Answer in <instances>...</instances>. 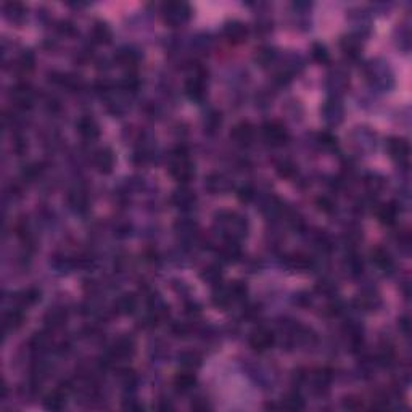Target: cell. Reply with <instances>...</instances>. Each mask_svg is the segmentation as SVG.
I'll list each match as a JSON object with an SVG mask.
<instances>
[{
  "label": "cell",
  "instance_id": "32",
  "mask_svg": "<svg viewBox=\"0 0 412 412\" xmlns=\"http://www.w3.org/2000/svg\"><path fill=\"white\" fill-rule=\"evenodd\" d=\"M238 197H240V200H245V201H248L251 197H253V192H251V189H248V187H243V189H240V192H238Z\"/></svg>",
  "mask_w": 412,
  "mask_h": 412
},
{
  "label": "cell",
  "instance_id": "8",
  "mask_svg": "<svg viewBox=\"0 0 412 412\" xmlns=\"http://www.w3.org/2000/svg\"><path fill=\"white\" fill-rule=\"evenodd\" d=\"M76 128H77V132L81 134L84 139H89V140L95 139V137H98V134H100L97 122L89 116H84V118L79 119Z\"/></svg>",
  "mask_w": 412,
  "mask_h": 412
},
{
  "label": "cell",
  "instance_id": "21",
  "mask_svg": "<svg viewBox=\"0 0 412 412\" xmlns=\"http://www.w3.org/2000/svg\"><path fill=\"white\" fill-rule=\"evenodd\" d=\"M5 13L10 19L18 21L19 18H23V15H25V7H23L19 2H8V4H5Z\"/></svg>",
  "mask_w": 412,
  "mask_h": 412
},
{
  "label": "cell",
  "instance_id": "9",
  "mask_svg": "<svg viewBox=\"0 0 412 412\" xmlns=\"http://www.w3.org/2000/svg\"><path fill=\"white\" fill-rule=\"evenodd\" d=\"M13 92H11V98L16 103L18 107L21 108H26V107H31V97H32V92H31V87L28 84H18L15 89H11Z\"/></svg>",
  "mask_w": 412,
  "mask_h": 412
},
{
  "label": "cell",
  "instance_id": "22",
  "mask_svg": "<svg viewBox=\"0 0 412 412\" xmlns=\"http://www.w3.org/2000/svg\"><path fill=\"white\" fill-rule=\"evenodd\" d=\"M282 407L287 410H301L304 409V401L298 395H290L282 401Z\"/></svg>",
  "mask_w": 412,
  "mask_h": 412
},
{
  "label": "cell",
  "instance_id": "17",
  "mask_svg": "<svg viewBox=\"0 0 412 412\" xmlns=\"http://www.w3.org/2000/svg\"><path fill=\"white\" fill-rule=\"evenodd\" d=\"M116 306L119 309V313H122V314H131V313H134V309L137 307V298H135L132 293H126V295H122L121 298L118 300Z\"/></svg>",
  "mask_w": 412,
  "mask_h": 412
},
{
  "label": "cell",
  "instance_id": "16",
  "mask_svg": "<svg viewBox=\"0 0 412 412\" xmlns=\"http://www.w3.org/2000/svg\"><path fill=\"white\" fill-rule=\"evenodd\" d=\"M379 219L382 224H388L392 225L395 221H396V216H398V208L393 204V203H388V204H383L382 208L379 210Z\"/></svg>",
  "mask_w": 412,
  "mask_h": 412
},
{
  "label": "cell",
  "instance_id": "29",
  "mask_svg": "<svg viewBox=\"0 0 412 412\" xmlns=\"http://www.w3.org/2000/svg\"><path fill=\"white\" fill-rule=\"evenodd\" d=\"M317 204H319V208L325 211V213H330L332 210H334V201H332L330 198L327 197H322V198H319L317 200Z\"/></svg>",
  "mask_w": 412,
  "mask_h": 412
},
{
  "label": "cell",
  "instance_id": "14",
  "mask_svg": "<svg viewBox=\"0 0 412 412\" xmlns=\"http://www.w3.org/2000/svg\"><path fill=\"white\" fill-rule=\"evenodd\" d=\"M372 262L375 266H379L380 269H390L393 261L388 255V251H385L383 248H375L372 250Z\"/></svg>",
  "mask_w": 412,
  "mask_h": 412
},
{
  "label": "cell",
  "instance_id": "12",
  "mask_svg": "<svg viewBox=\"0 0 412 412\" xmlns=\"http://www.w3.org/2000/svg\"><path fill=\"white\" fill-rule=\"evenodd\" d=\"M186 90H187V94L189 97L192 98H201L204 95V81L201 79V76H193L190 77L187 84H186Z\"/></svg>",
  "mask_w": 412,
  "mask_h": 412
},
{
  "label": "cell",
  "instance_id": "1",
  "mask_svg": "<svg viewBox=\"0 0 412 412\" xmlns=\"http://www.w3.org/2000/svg\"><path fill=\"white\" fill-rule=\"evenodd\" d=\"M171 174H173L176 180L184 182V184L193 177V166L182 147L177 148L174 153V159H173V163H171Z\"/></svg>",
  "mask_w": 412,
  "mask_h": 412
},
{
  "label": "cell",
  "instance_id": "18",
  "mask_svg": "<svg viewBox=\"0 0 412 412\" xmlns=\"http://www.w3.org/2000/svg\"><path fill=\"white\" fill-rule=\"evenodd\" d=\"M173 201L179 206V208H180V206H182V208H186V206H190L193 201H195V195H193V193L190 190H187V189H180V190H177L174 193Z\"/></svg>",
  "mask_w": 412,
  "mask_h": 412
},
{
  "label": "cell",
  "instance_id": "4",
  "mask_svg": "<svg viewBox=\"0 0 412 412\" xmlns=\"http://www.w3.org/2000/svg\"><path fill=\"white\" fill-rule=\"evenodd\" d=\"M274 345V334L267 328H258L250 337V346L255 351H266Z\"/></svg>",
  "mask_w": 412,
  "mask_h": 412
},
{
  "label": "cell",
  "instance_id": "28",
  "mask_svg": "<svg viewBox=\"0 0 412 412\" xmlns=\"http://www.w3.org/2000/svg\"><path fill=\"white\" fill-rule=\"evenodd\" d=\"M313 56H314V60L319 61V63H325L328 61V53L325 50L324 45H314V49H313Z\"/></svg>",
  "mask_w": 412,
  "mask_h": 412
},
{
  "label": "cell",
  "instance_id": "11",
  "mask_svg": "<svg viewBox=\"0 0 412 412\" xmlns=\"http://www.w3.org/2000/svg\"><path fill=\"white\" fill-rule=\"evenodd\" d=\"M224 32H225L227 39H231L234 42H242L246 37L248 29H246L245 25H242V23L234 21V23H229V25L225 26V29H224Z\"/></svg>",
  "mask_w": 412,
  "mask_h": 412
},
{
  "label": "cell",
  "instance_id": "23",
  "mask_svg": "<svg viewBox=\"0 0 412 412\" xmlns=\"http://www.w3.org/2000/svg\"><path fill=\"white\" fill-rule=\"evenodd\" d=\"M289 264L293 267V269H298V271H306L309 266H311V259H309L307 256H303L300 253H296V255H292L289 258Z\"/></svg>",
  "mask_w": 412,
  "mask_h": 412
},
{
  "label": "cell",
  "instance_id": "31",
  "mask_svg": "<svg viewBox=\"0 0 412 412\" xmlns=\"http://www.w3.org/2000/svg\"><path fill=\"white\" fill-rule=\"evenodd\" d=\"M219 277H221V276H219V272L214 271V269H208V271H206L204 276H203V279L210 280V282H217V280H219Z\"/></svg>",
  "mask_w": 412,
  "mask_h": 412
},
{
  "label": "cell",
  "instance_id": "30",
  "mask_svg": "<svg viewBox=\"0 0 412 412\" xmlns=\"http://www.w3.org/2000/svg\"><path fill=\"white\" fill-rule=\"evenodd\" d=\"M345 407L348 409H361L362 407V401L361 399H353V398H346L345 399Z\"/></svg>",
  "mask_w": 412,
  "mask_h": 412
},
{
  "label": "cell",
  "instance_id": "13",
  "mask_svg": "<svg viewBox=\"0 0 412 412\" xmlns=\"http://www.w3.org/2000/svg\"><path fill=\"white\" fill-rule=\"evenodd\" d=\"M66 404V395L63 393V390H53L52 393L47 395L45 398V407L47 409H53V410H58V409H63Z\"/></svg>",
  "mask_w": 412,
  "mask_h": 412
},
{
  "label": "cell",
  "instance_id": "24",
  "mask_svg": "<svg viewBox=\"0 0 412 412\" xmlns=\"http://www.w3.org/2000/svg\"><path fill=\"white\" fill-rule=\"evenodd\" d=\"M92 36H94V39H95L97 42H100V44H107V42H110V39H111V31L108 29L107 25H97V26L94 28V31H92Z\"/></svg>",
  "mask_w": 412,
  "mask_h": 412
},
{
  "label": "cell",
  "instance_id": "19",
  "mask_svg": "<svg viewBox=\"0 0 412 412\" xmlns=\"http://www.w3.org/2000/svg\"><path fill=\"white\" fill-rule=\"evenodd\" d=\"M65 320H66V314H65V311H61V309H52V311H49L47 316H45V322H47V325H50L52 328L63 325Z\"/></svg>",
  "mask_w": 412,
  "mask_h": 412
},
{
  "label": "cell",
  "instance_id": "3",
  "mask_svg": "<svg viewBox=\"0 0 412 412\" xmlns=\"http://www.w3.org/2000/svg\"><path fill=\"white\" fill-rule=\"evenodd\" d=\"M164 15H166V21L171 23V25H180L189 19L190 16V8L186 4H168L164 5Z\"/></svg>",
  "mask_w": 412,
  "mask_h": 412
},
{
  "label": "cell",
  "instance_id": "20",
  "mask_svg": "<svg viewBox=\"0 0 412 412\" xmlns=\"http://www.w3.org/2000/svg\"><path fill=\"white\" fill-rule=\"evenodd\" d=\"M23 320H25V316H23V313L19 311V309H13V311H10L5 314V327L8 328H18L21 324H23Z\"/></svg>",
  "mask_w": 412,
  "mask_h": 412
},
{
  "label": "cell",
  "instance_id": "2",
  "mask_svg": "<svg viewBox=\"0 0 412 412\" xmlns=\"http://www.w3.org/2000/svg\"><path fill=\"white\" fill-rule=\"evenodd\" d=\"M262 134H264V139L274 147H280L289 140V132L280 121H267L262 126Z\"/></svg>",
  "mask_w": 412,
  "mask_h": 412
},
{
  "label": "cell",
  "instance_id": "5",
  "mask_svg": "<svg viewBox=\"0 0 412 412\" xmlns=\"http://www.w3.org/2000/svg\"><path fill=\"white\" fill-rule=\"evenodd\" d=\"M386 147H388V152H390L392 158H395L396 161L406 163L409 159L410 150H409V143L404 139H396V137H393V139L388 140Z\"/></svg>",
  "mask_w": 412,
  "mask_h": 412
},
{
  "label": "cell",
  "instance_id": "26",
  "mask_svg": "<svg viewBox=\"0 0 412 412\" xmlns=\"http://www.w3.org/2000/svg\"><path fill=\"white\" fill-rule=\"evenodd\" d=\"M16 68L21 73H29L34 68V56L31 53H23L16 61Z\"/></svg>",
  "mask_w": 412,
  "mask_h": 412
},
{
  "label": "cell",
  "instance_id": "15",
  "mask_svg": "<svg viewBox=\"0 0 412 412\" xmlns=\"http://www.w3.org/2000/svg\"><path fill=\"white\" fill-rule=\"evenodd\" d=\"M195 375L193 374H189V372H184V374H179L176 379H174V386L177 388L179 392L186 393L189 390H192L193 385H195Z\"/></svg>",
  "mask_w": 412,
  "mask_h": 412
},
{
  "label": "cell",
  "instance_id": "10",
  "mask_svg": "<svg viewBox=\"0 0 412 412\" xmlns=\"http://www.w3.org/2000/svg\"><path fill=\"white\" fill-rule=\"evenodd\" d=\"M113 356L114 358H119V359H126V358H131L134 354V341L131 338H119L116 343L113 345Z\"/></svg>",
  "mask_w": 412,
  "mask_h": 412
},
{
  "label": "cell",
  "instance_id": "6",
  "mask_svg": "<svg viewBox=\"0 0 412 412\" xmlns=\"http://www.w3.org/2000/svg\"><path fill=\"white\" fill-rule=\"evenodd\" d=\"M94 166L100 171V173H111L114 166V155L110 148H100L94 153Z\"/></svg>",
  "mask_w": 412,
  "mask_h": 412
},
{
  "label": "cell",
  "instance_id": "27",
  "mask_svg": "<svg viewBox=\"0 0 412 412\" xmlns=\"http://www.w3.org/2000/svg\"><path fill=\"white\" fill-rule=\"evenodd\" d=\"M179 359L186 367H197V365L200 364V358L195 353H182Z\"/></svg>",
  "mask_w": 412,
  "mask_h": 412
},
{
  "label": "cell",
  "instance_id": "7",
  "mask_svg": "<svg viewBox=\"0 0 412 412\" xmlns=\"http://www.w3.org/2000/svg\"><path fill=\"white\" fill-rule=\"evenodd\" d=\"M232 140L238 145H248L253 139V128H251L250 122H238L231 132Z\"/></svg>",
  "mask_w": 412,
  "mask_h": 412
},
{
  "label": "cell",
  "instance_id": "25",
  "mask_svg": "<svg viewBox=\"0 0 412 412\" xmlns=\"http://www.w3.org/2000/svg\"><path fill=\"white\" fill-rule=\"evenodd\" d=\"M227 180L221 174H214L208 179V187L211 192H224L227 189Z\"/></svg>",
  "mask_w": 412,
  "mask_h": 412
}]
</instances>
